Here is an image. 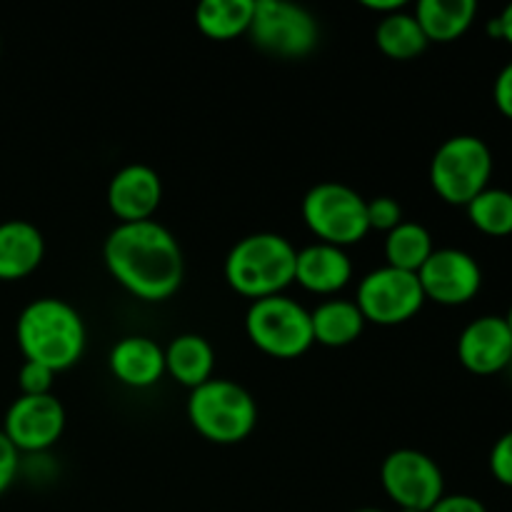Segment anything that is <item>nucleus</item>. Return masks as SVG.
Masks as SVG:
<instances>
[{"label":"nucleus","mask_w":512,"mask_h":512,"mask_svg":"<svg viewBox=\"0 0 512 512\" xmlns=\"http://www.w3.org/2000/svg\"><path fill=\"white\" fill-rule=\"evenodd\" d=\"M458 358L470 373L495 375L508 370L512 360V335L500 315H483L460 333Z\"/></svg>","instance_id":"obj_14"},{"label":"nucleus","mask_w":512,"mask_h":512,"mask_svg":"<svg viewBox=\"0 0 512 512\" xmlns=\"http://www.w3.org/2000/svg\"><path fill=\"white\" fill-rule=\"evenodd\" d=\"M298 250L278 233H253L238 240L225 258V280L238 295L255 300L280 295L295 283Z\"/></svg>","instance_id":"obj_3"},{"label":"nucleus","mask_w":512,"mask_h":512,"mask_svg":"<svg viewBox=\"0 0 512 512\" xmlns=\"http://www.w3.org/2000/svg\"><path fill=\"white\" fill-rule=\"evenodd\" d=\"M353 278V263L343 248L328 243H313L298 250L295 258V283L315 295H333Z\"/></svg>","instance_id":"obj_15"},{"label":"nucleus","mask_w":512,"mask_h":512,"mask_svg":"<svg viewBox=\"0 0 512 512\" xmlns=\"http://www.w3.org/2000/svg\"><path fill=\"white\" fill-rule=\"evenodd\" d=\"M105 200H108L110 213L120 223L153 220L155 210L160 208V200H163V180L150 165L130 163L110 178Z\"/></svg>","instance_id":"obj_13"},{"label":"nucleus","mask_w":512,"mask_h":512,"mask_svg":"<svg viewBox=\"0 0 512 512\" xmlns=\"http://www.w3.org/2000/svg\"><path fill=\"white\" fill-rule=\"evenodd\" d=\"M363 5H365V8L375 10V13H385V15L398 13V10L405 8L403 0H365Z\"/></svg>","instance_id":"obj_31"},{"label":"nucleus","mask_w":512,"mask_h":512,"mask_svg":"<svg viewBox=\"0 0 512 512\" xmlns=\"http://www.w3.org/2000/svg\"><path fill=\"white\" fill-rule=\"evenodd\" d=\"M380 483L400 510L428 512L445 495L438 463L420 450L400 448L383 460Z\"/></svg>","instance_id":"obj_10"},{"label":"nucleus","mask_w":512,"mask_h":512,"mask_svg":"<svg viewBox=\"0 0 512 512\" xmlns=\"http://www.w3.org/2000/svg\"><path fill=\"white\" fill-rule=\"evenodd\" d=\"M415 275H418L425 300H435L448 308L470 303L483 285L480 265L475 263L473 255L458 248L433 250V255Z\"/></svg>","instance_id":"obj_12"},{"label":"nucleus","mask_w":512,"mask_h":512,"mask_svg":"<svg viewBox=\"0 0 512 512\" xmlns=\"http://www.w3.org/2000/svg\"><path fill=\"white\" fill-rule=\"evenodd\" d=\"M433 235L425 225L403 220L398 228L385 235V260L390 268L405 270V273H418L425 260L433 255Z\"/></svg>","instance_id":"obj_23"},{"label":"nucleus","mask_w":512,"mask_h":512,"mask_svg":"<svg viewBox=\"0 0 512 512\" xmlns=\"http://www.w3.org/2000/svg\"><path fill=\"white\" fill-rule=\"evenodd\" d=\"M398 512H418V510H398Z\"/></svg>","instance_id":"obj_35"},{"label":"nucleus","mask_w":512,"mask_h":512,"mask_svg":"<svg viewBox=\"0 0 512 512\" xmlns=\"http://www.w3.org/2000/svg\"><path fill=\"white\" fill-rule=\"evenodd\" d=\"M108 363L120 383L145 390L165 375V350L145 335H128L113 345Z\"/></svg>","instance_id":"obj_16"},{"label":"nucleus","mask_w":512,"mask_h":512,"mask_svg":"<svg viewBox=\"0 0 512 512\" xmlns=\"http://www.w3.org/2000/svg\"><path fill=\"white\" fill-rule=\"evenodd\" d=\"M248 35L260 50L278 58H303L318 45L320 28L313 13L288 0H255Z\"/></svg>","instance_id":"obj_8"},{"label":"nucleus","mask_w":512,"mask_h":512,"mask_svg":"<svg viewBox=\"0 0 512 512\" xmlns=\"http://www.w3.org/2000/svg\"><path fill=\"white\" fill-rule=\"evenodd\" d=\"M498 20H500V33H503V40H508L512 45V3L498 15Z\"/></svg>","instance_id":"obj_32"},{"label":"nucleus","mask_w":512,"mask_h":512,"mask_svg":"<svg viewBox=\"0 0 512 512\" xmlns=\"http://www.w3.org/2000/svg\"><path fill=\"white\" fill-rule=\"evenodd\" d=\"M355 512H385V510H375V508H363V510H355Z\"/></svg>","instance_id":"obj_34"},{"label":"nucleus","mask_w":512,"mask_h":512,"mask_svg":"<svg viewBox=\"0 0 512 512\" xmlns=\"http://www.w3.org/2000/svg\"><path fill=\"white\" fill-rule=\"evenodd\" d=\"M428 512H488L473 495H443Z\"/></svg>","instance_id":"obj_29"},{"label":"nucleus","mask_w":512,"mask_h":512,"mask_svg":"<svg viewBox=\"0 0 512 512\" xmlns=\"http://www.w3.org/2000/svg\"><path fill=\"white\" fill-rule=\"evenodd\" d=\"M255 0H203L195 8V25L210 40H233L248 33Z\"/></svg>","instance_id":"obj_21"},{"label":"nucleus","mask_w":512,"mask_h":512,"mask_svg":"<svg viewBox=\"0 0 512 512\" xmlns=\"http://www.w3.org/2000/svg\"><path fill=\"white\" fill-rule=\"evenodd\" d=\"M508 368H510V373H512V360H510V365H508Z\"/></svg>","instance_id":"obj_36"},{"label":"nucleus","mask_w":512,"mask_h":512,"mask_svg":"<svg viewBox=\"0 0 512 512\" xmlns=\"http://www.w3.org/2000/svg\"><path fill=\"white\" fill-rule=\"evenodd\" d=\"M15 340L25 360L45 365L58 375L83 358L85 323L65 300L38 298L20 310Z\"/></svg>","instance_id":"obj_2"},{"label":"nucleus","mask_w":512,"mask_h":512,"mask_svg":"<svg viewBox=\"0 0 512 512\" xmlns=\"http://www.w3.org/2000/svg\"><path fill=\"white\" fill-rule=\"evenodd\" d=\"M303 220L318 243L348 248L370 233L368 200L345 183H318L305 193Z\"/></svg>","instance_id":"obj_5"},{"label":"nucleus","mask_w":512,"mask_h":512,"mask_svg":"<svg viewBox=\"0 0 512 512\" xmlns=\"http://www.w3.org/2000/svg\"><path fill=\"white\" fill-rule=\"evenodd\" d=\"M490 473L500 485L512 488V430L495 443L493 453H490Z\"/></svg>","instance_id":"obj_27"},{"label":"nucleus","mask_w":512,"mask_h":512,"mask_svg":"<svg viewBox=\"0 0 512 512\" xmlns=\"http://www.w3.org/2000/svg\"><path fill=\"white\" fill-rule=\"evenodd\" d=\"M215 350L203 335L185 333L170 340L165 348V373L173 375L180 385L195 390L213 378Z\"/></svg>","instance_id":"obj_18"},{"label":"nucleus","mask_w":512,"mask_h":512,"mask_svg":"<svg viewBox=\"0 0 512 512\" xmlns=\"http://www.w3.org/2000/svg\"><path fill=\"white\" fill-rule=\"evenodd\" d=\"M353 303L363 313L365 323L390 328L413 320L423 308L425 295L418 275L383 265L360 280Z\"/></svg>","instance_id":"obj_9"},{"label":"nucleus","mask_w":512,"mask_h":512,"mask_svg":"<svg viewBox=\"0 0 512 512\" xmlns=\"http://www.w3.org/2000/svg\"><path fill=\"white\" fill-rule=\"evenodd\" d=\"M103 260L108 273L145 303H163L183 285L180 243L155 220L115 225L105 238Z\"/></svg>","instance_id":"obj_1"},{"label":"nucleus","mask_w":512,"mask_h":512,"mask_svg":"<svg viewBox=\"0 0 512 512\" xmlns=\"http://www.w3.org/2000/svg\"><path fill=\"white\" fill-rule=\"evenodd\" d=\"M375 45L380 48V53L393 60H413L425 53L428 38L413 13L398 10V13L380 18L378 28H375Z\"/></svg>","instance_id":"obj_22"},{"label":"nucleus","mask_w":512,"mask_h":512,"mask_svg":"<svg viewBox=\"0 0 512 512\" xmlns=\"http://www.w3.org/2000/svg\"><path fill=\"white\" fill-rule=\"evenodd\" d=\"M403 223V208L395 198L380 195V198L368 200V225L370 230H383L385 235Z\"/></svg>","instance_id":"obj_25"},{"label":"nucleus","mask_w":512,"mask_h":512,"mask_svg":"<svg viewBox=\"0 0 512 512\" xmlns=\"http://www.w3.org/2000/svg\"><path fill=\"white\" fill-rule=\"evenodd\" d=\"M315 343L325 348H345L363 335L365 318L353 300H325L310 313Z\"/></svg>","instance_id":"obj_20"},{"label":"nucleus","mask_w":512,"mask_h":512,"mask_svg":"<svg viewBox=\"0 0 512 512\" xmlns=\"http://www.w3.org/2000/svg\"><path fill=\"white\" fill-rule=\"evenodd\" d=\"M245 333L260 353L293 360L315 345L310 310L285 295L255 300L245 313Z\"/></svg>","instance_id":"obj_6"},{"label":"nucleus","mask_w":512,"mask_h":512,"mask_svg":"<svg viewBox=\"0 0 512 512\" xmlns=\"http://www.w3.org/2000/svg\"><path fill=\"white\" fill-rule=\"evenodd\" d=\"M0 430L18 453H43L63 435L65 408L53 393L20 395L10 403Z\"/></svg>","instance_id":"obj_11"},{"label":"nucleus","mask_w":512,"mask_h":512,"mask_svg":"<svg viewBox=\"0 0 512 512\" xmlns=\"http://www.w3.org/2000/svg\"><path fill=\"white\" fill-rule=\"evenodd\" d=\"M45 258L43 233L28 220H3L0 223V280L28 278Z\"/></svg>","instance_id":"obj_17"},{"label":"nucleus","mask_w":512,"mask_h":512,"mask_svg":"<svg viewBox=\"0 0 512 512\" xmlns=\"http://www.w3.org/2000/svg\"><path fill=\"white\" fill-rule=\"evenodd\" d=\"M468 218L480 233L505 238L512 233V193L500 188H485L478 198L470 200Z\"/></svg>","instance_id":"obj_24"},{"label":"nucleus","mask_w":512,"mask_h":512,"mask_svg":"<svg viewBox=\"0 0 512 512\" xmlns=\"http://www.w3.org/2000/svg\"><path fill=\"white\" fill-rule=\"evenodd\" d=\"M20 468V453L13 448L5 433L0 430V495L13 485L15 475H18Z\"/></svg>","instance_id":"obj_28"},{"label":"nucleus","mask_w":512,"mask_h":512,"mask_svg":"<svg viewBox=\"0 0 512 512\" xmlns=\"http://www.w3.org/2000/svg\"><path fill=\"white\" fill-rule=\"evenodd\" d=\"M505 325H508V330H510V335H512V308L508 310V315H505Z\"/></svg>","instance_id":"obj_33"},{"label":"nucleus","mask_w":512,"mask_h":512,"mask_svg":"<svg viewBox=\"0 0 512 512\" xmlns=\"http://www.w3.org/2000/svg\"><path fill=\"white\" fill-rule=\"evenodd\" d=\"M413 15L428 43H453L473 25L478 3L475 0H420Z\"/></svg>","instance_id":"obj_19"},{"label":"nucleus","mask_w":512,"mask_h":512,"mask_svg":"<svg viewBox=\"0 0 512 512\" xmlns=\"http://www.w3.org/2000/svg\"><path fill=\"white\" fill-rule=\"evenodd\" d=\"M495 105H498L500 113L505 115V118L512 120V63L505 65L503 70H500L498 80H495Z\"/></svg>","instance_id":"obj_30"},{"label":"nucleus","mask_w":512,"mask_h":512,"mask_svg":"<svg viewBox=\"0 0 512 512\" xmlns=\"http://www.w3.org/2000/svg\"><path fill=\"white\" fill-rule=\"evenodd\" d=\"M493 175V153L485 140L475 135L448 138L433 155L430 183L433 190L450 205H468L478 198Z\"/></svg>","instance_id":"obj_7"},{"label":"nucleus","mask_w":512,"mask_h":512,"mask_svg":"<svg viewBox=\"0 0 512 512\" xmlns=\"http://www.w3.org/2000/svg\"><path fill=\"white\" fill-rule=\"evenodd\" d=\"M188 420L195 433L215 445L243 443L258 425L255 398L233 380L210 378L190 390Z\"/></svg>","instance_id":"obj_4"},{"label":"nucleus","mask_w":512,"mask_h":512,"mask_svg":"<svg viewBox=\"0 0 512 512\" xmlns=\"http://www.w3.org/2000/svg\"><path fill=\"white\" fill-rule=\"evenodd\" d=\"M53 378H55V373L50 368L25 360L23 368H20V373H18L20 395H50Z\"/></svg>","instance_id":"obj_26"}]
</instances>
